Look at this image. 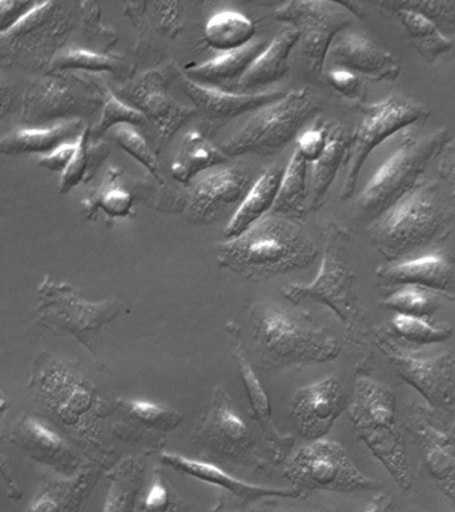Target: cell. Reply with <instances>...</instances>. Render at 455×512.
<instances>
[{
	"instance_id": "1",
	"label": "cell",
	"mask_w": 455,
	"mask_h": 512,
	"mask_svg": "<svg viewBox=\"0 0 455 512\" xmlns=\"http://www.w3.org/2000/svg\"><path fill=\"white\" fill-rule=\"evenodd\" d=\"M29 390L50 420L89 462L114 464L106 442L110 402L77 363L50 351L34 358Z\"/></svg>"
},
{
	"instance_id": "2",
	"label": "cell",
	"mask_w": 455,
	"mask_h": 512,
	"mask_svg": "<svg viewBox=\"0 0 455 512\" xmlns=\"http://www.w3.org/2000/svg\"><path fill=\"white\" fill-rule=\"evenodd\" d=\"M219 267L250 280L290 274L311 266L317 243L298 220L270 214L238 238L215 248Z\"/></svg>"
},
{
	"instance_id": "3",
	"label": "cell",
	"mask_w": 455,
	"mask_h": 512,
	"mask_svg": "<svg viewBox=\"0 0 455 512\" xmlns=\"http://www.w3.org/2000/svg\"><path fill=\"white\" fill-rule=\"evenodd\" d=\"M250 323L255 351L266 370L333 362L341 354V342L333 331L306 312L258 302L251 307Z\"/></svg>"
},
{
	"instance_id": "4",
	"label": "cell",
	"mask_w": 455,
	"mask_h": 512,
	"mask_svg": "<svg viewBox=\"0 0 455 512\" xmlns=\"http://www.w3.org/2000/svg\"><path fill=\"white\" fill-rule=\"evenodd\" d=\"M355 434L393 476L403 492H409L411 471L406 443L395 414V395L386 384L359 376L349 406Z\"/></svg>"
},
{
	"instance_id": "5",
	"label": "cell",
	"mask_w": 455,
	"mask_h": 512,
	"mask_svg": "<svg viewBox=\"0 0 455 512\" xmlns=\"http://www.w3.org/2000/svg\"><path fill=\"white\" fill-rule=\"evenodd\" d=\"M449 226L437 184L425 180L375 220L370 242L390 262L429 246Z\"/></svg>"
},
{
	"instance_id": "6",
	"label": "cell",
	"mask_w": 455,
	"mask_h": 512,
	"mask_svg": "<svg viewBox=\"0 0 455 512\" xmlns=\"http://www.w3.org/2000/svg\"><path fill=\"white\" fill-rule=\"evenodd\" d=\"M450 140L446 127L423 136L406 135L359 194L355 204L358 218L375 222L405 198L417 186L431 160L442 154Z\"/></svg>"
},
{
	"instance_id": "7",
	"label": "cell",
	"mask_w": 455,
	"mask_h": 512,
	"mask_svg": "<svg viewBox=\"0 0 455 512\" xmlns=\"http://www.w3.org/2000/svg\"><path fill=\"white\" fill-rule=\"evenodd\" d=\"M35 323L54 335H70L99 358L103 330L121 315L125 303L117 298L87 300L73 284L57 282L49 275L39 283Z\"/></svg>"
},
{
	"instance_id": "8",
	"label": "cell",
	"mask_w": 455,
	"mask_h": 512,
	"mask_svg": "<svg viewBox=\"0 0 455 512\" xmlns=\"http://www.w3.org/2000/svg\"><path fill=\"white\" fill-rule=\"evenodd\" d=\"M73 6L37 2L9 31L0 34L3 66L27 71H50L75 28Z\"/></svg>"
},
{
	"instance_id": "9",
	"label": "cell",
	"mask_w": 455,
	"mask_h": 512,
	"mask_svg": "<svg viewBox=\"0 0 455 512\" xmlns=\"http://www.w3.org/2000/svg\"><path fill=\"white\" fill-rule=\"evenodd\" d=\"M322 108L310 88L287 92L277 102L259 108L222 143L221 151L227 158L277 154L297 138L301 128Z\"/></svg>"
},
{
	"instance_id": "10",
	"label": "cell",
	"mask_w": 455,
	"mask_h": 512,
	"mask_svg": "<svg viewBox=\"0 0 455 512\" xmlns=\"http://www.w3.org/2000/svg\"><path fill=\"white\" fill-rule=\"evenodd\" d=\"M102 106L98 78L75 71H49L27 86L21 120L27 128H45L85 120L102 111Z\"/></svg>"
},
{
	"instance_id": "11",
	"label": "cell",
	"mask_w": 455,
	"mask_h": 512,
	"mask_svg": "<svg viewBox=\"0 0 455 512\" xmlns=\"http://www.w3.org/2000/svg\"><path fill=\"white\" fill-rule=\"evenodd\" d=\"M349 232L338 223L325 224V252L321 267L313 282L291 283L283 290L290 303L299 306L303 302H317L329 307L350 330H357L361 310L355 275L346 259V243Z\"/></svg>"
},
{
	"instance_id": "12",
	"label": "cell",
	"mask_w": 455,
	"mask_h": 512,
	"mask_svg": "<svg viewBox=\"0 0 455 512\" xmlns=\"http://www.w3.org/2000/svg\"><path fill=\"white\" fill-rule=\"evenodd\" d=\"M194 444L205 456L237 464L254 472L265 471L267 460L259 450L257 438L239 414L225 387L211 391L209 408L193 432Z\"/></svg>"
},
{
	"instance_id": "13",
	"label": "cell",
	"mask_w": 455,
	"mask_h": 512,
	"mask_svg": "<svg viewBox=\"0 0 455 512\" xmlns=\"http://www.w3.org/2000/svg\"><path fill=\"white\" fill-rule=\"evenodd\" d=\"M283 475L303 498L313 491L354 494L382 487L355 466L341 444L329 439L314 440L299 448L286 460Z\"/></svg>"
},
{
	"instance_id": "14",
	"label": "cell",
	"mask_w": 455,
	"mask_h": 512,
	"mask_svg": "<svg viewBox=\"0 0 455 512\" xmlns=\"http://www.w3.org/2000/svg\"><path fill=\"white\" fill-rule=\"evenodd\" d=\"M429 115V108L423 104L398 95L387 96L381 102L363 108L361 123L350 135L342 199H350L354 195L363 164L375 147L419 120H426Z\"/></svg>"
},
{
	"instance_id": "15",
	"label": "cell",
	"mask_w": 455,
	"mask_h": 512,
	"mask_svg": "<svg viewBox=\"0 0 455 512\" xmlns=\"http://www.w3.org/2000/svg\"><path fill=\"white\" fill-rule=\"evenodd\" d=\"M278 22L290 24L299 32V46L307 67L321 74L331 46L339 34L353 24V15L341 2L293 0L274 12Z\"/></svg>"
},
{
	"instance_id": "16",
	"label": "cell",
	"mask_w": 455,
	"mask_h": 512,
	"mask_svg": "<svg viewBox=\"0 0 455 512\" xmlns=\"http://www.w3.org/2000/svg\"><path fill=\"white\" fill-rule=\"evenodd\" d=\"M6 440L31 462L63 478L79 474L90 463L50 420L31 412H23L9 430L2 431V442Z\"/></svg>"
},
{
	"instance_id": "17",
	"label": "cell",
	"mask_w": 455,
	"mask_h": 512,
	"mask_svg": "<svg viewBox=\"0 0 455 512\" xmlns=\"http://www.w3.org/2000/svg\"><path fill=\"white\" fill-rule=\"evenodd\" d=\"M255 180L253 170L241 164L199 175L187 186V222L195 226H209L227 215L233 216Z\"/></svg>"
},
{
	"instance_id": "18",
	"label": "cell",
	"mask_w": 455,
	"mask_h": 512,
	"mask_svg": "<svg viewBox=\"0 0 455 512\" xmlns=\"http://www.w3.org/2000/svg\"><path fill=\"white\" fill-rule=\"evenodd\" d=\"M183 422V414L170 404L135 398L110 402L109 430L121 442L137 444L149 454L162 452L171 432Z\"/></svg>"
},
{
	"instance_id": "19",
	"label": "cell",
	"mask_w": 455,
	"mask_h": 512,
	"mask_svg": "<svg viewBox=\"0 0 455 512\" xmlns=\"http://www.w3.org/2000/svg\"><path fill=\"white\" fill-rule=\"evenodd\" d=\"M387 342V340H386ZM391 364L406 383L425 398L439 414L455 418V355L447 354L423 358L405 354L387 342L383 347Z\"/></svg>"
},
{
	"instance_id": "20",
	"label": "cell",
	"mask_w": 455,
	"mask_h": 512,
	"mask_svg": "<svg viewBox=\"0 0 455 512\" xmlns=\"http://www.w3.org/2000/svg\"><path fill=\"white\" fill-rule=\"evenodd\" d=\"M169 80L167 71H149L119 88L117 94L123 102L142 112L154 124L163 143L170 142L187 120L198 115L194 107L182 106L171 98Z\"/></svg>"
},
{
	"instance_id": "21",
	"label": "cell",
	"mask_w": 455,
	"mask_h": 512,
	"mask_svg": "<svg viewBox=\"0 0 455 512\" xmlns=\"http://www.w3.org/2000/svg\"><path fill=\"white\" fill-rule=\"evenodd\" d=\"M159 462L178 474L190 476L210 486L226 491L227 502H235V510H243L246 504H255L265 499H303L301 492L294 487H269L235 478L217 463L205 459H190L177 452H159Z\"/></svg>"
},
{
	"instance_id": "22",
	"label": "cell",
	"mask_w": 455,
	"mask_h": 512,
	"mask_svg": "<svg viewBox=\"0 0 455 512\" xmlns=\"http://www.w3.org/2000/svg\"><path fill=\"white\" fill-rule=\"evenodd\" d=\"M347 404L345 386L337 376L299 388L290 403V416L303 439H325Z\"/></svg>"
},
{
	"instance_id": "23",
	"label": "cell",
	"mask_w": 455,
	"mask_h": 512,
	"mask_svg": "<svg viewBox=\"0 0 455 512\" xmlns=\"http://www.w3.org/2000/svg\"><path fill=\"white\" fill-rule=\"evenodd\" d=\"M225 330L229 336L231 351H233L235 362L238 364L239 375H241L243 386H245L247 398L250 400L251 414L257 420L263 440L271 452V458H273L274 464L286 462L287 456L293 450L295 439L291 435H282L275 426L269 396H267L261 379L255 374L253 364L247 355L241 327L231 320L226 324Z\"/></svg>"
},
{
	"instance_id": "24",
	"label": "cell",
	"mask_w": 455,
	"mask_h": 512,
	"mask_svg": "<svg viewBox=\"0 0 455 512\" xmlns=\"http://www.w3.org/2000/svg\"><path fill=\"white\" fill-rule=\"evenodd\" d=\"M181 82L183 91L193 102L203 123L210 128L211 135L217 134L225 124L237 116L258 111L259 108L269 106L286 95V92L282 91L238 94V92L203 86L185 75L182 76Z\"/></svg>"
},
{
	"instance_id": "25",
	"label": "cell",
	"mask_w": 455,
	"mask_h": 512,
	"mask_svg": "<svg viewBox=\"0 0 455 512\" xmlns=\"http://www.w3.org/2000/svg\"><path fill=\"white\" fill-rule=\"evenodd\" d=\"M337 68H345L374 82H394L401 66L390 51L359 31H343L334 40L329 52Z\"/></svg>"
},
{
	"instance_id": "26",
	"label": "cell",
	"mask_w": 455,
	"mask_h": 512,
	"mask_svg": "<svg viewBox=\"0 0 455 512\" xmlns=\"http://www.w3.org/2000/svg\"><path fill=\"white\" fill-rule=\"evenodd\" d=\"M110 467L106 463L90 462L71 478L46 472L23 512H81L99 479Z\"/></svg>"
},
{
	"instance_id": "27",
	"label": "cell",
	"mask_w": 455,
	"mask_h": 512,
	"mask_svg": "<svg viewBox=\"0 0 455 512\" xmlns=\"http://www.w3.org/2000/svg\"><path fill=\"white\" fill-rule=\"evenodd\" d=\"M429 412L415 407L409 415L413 431L423 454V462L431 479L451 506L455 508V447L449 435L429 419Z\"/></svg>"
},
{
	"instance_id": "28",
	"label": "cell",
	"mask_w": 455,
	"mask_h": 512,
	"mask_svg": "<svg viewBox=\"0 0 455 512\" xmlns=\"http://www.w3.org/2000/svg\"><path fill=\"white\" fill-rule=\"evenodd\" d=\"M377 279L386 286L419 287L449 295L453 267L442 254H429L378 268Z\"/></svg>"
},
{
	"instance_id": "29",
	"label": "cell",
	"mask_w": 455,
	"mask_h": 512,
	"mask_svg": "<svg viewBox=\"0 0 455 512\" xmlns=\"http://www.w3.org/2000/svg\"><path fill=\"white\" fill-rule=\"evenodd\" d=\"M149 454L130 455L105 472L107 494L102 512H141Z\"/></svg>"
},
{
	"instance_id": "30",
	"label": "cell",
	"mask_w": 455,
	"mask_h": 512,
	"mask_svg": "<svg viewBox=\"0 0 455 512\" xmlns=\"http://www.w3.org/2000/svg\"><path fill=\"white\" fill-rule=\"evenodd\" d=\"M269 43L255 40L249 46L217 56L209 62L187 67L185 76L195 83L230 91H237L239 80L249 70L254 60L266 50Z\"/></svg>"
},
{
	"instance_id": "31",
	"label": "cell",
	"mask_w": 455,
	"mask_h": 512,
	"mask_svg": "<svg viewBox=\"0 0 455 512\" xmlns=\"http://www.w3.org/2000/svg\"><path fill=\"white\" fill-rule=\"evenodd\" d=\"M299 32L287 27L275 36L266 50L254 60L246 74L239 80L238 94H255L258 88L269 86L285 78L290 71L289 58L293 48L299 44Z\"/></svg>"
},
{
	"instance_id": "32",
	"label": "cell",
	"mask_w": 455,
	"mask_h": 512,
	"mask_svg": "<svg viewBox=\"0 0 455 512\" xmlns=\"http://www.w3.org/2000/svg\"><path fill=\"white\" fill-rule=\"evenodd\" d=\"M86 127L85 120H71L45 128H17L3 136L0 152L7 156L47 155L63 144L77 143Z\"/></svg>"
},
{
	"instance_id": "33",
	"label": "cell",
	"mask_w": 455,
	"mask_h": 512,
	"mask_svg": "<svg viewBox=\"0 0 455 512\" xmlns=\"http://www.w3.org/2000/svg\"><path fill=\"white\" fill-rule=\"evenodd\" d=\"M283 168H266L258 176L250 188L249 194L243 199L241 206L231 216L229 224L225 228V240L238 238L245 234L259 220L269 215L277 200L279 187L283 178Z\"/></svg>"
},
{
	"instance_id": "34",
	"label": "cell",
	"mask_w": 455,
	"mask_h": 512,
	"mask_svg": "<svg viewBox=\"0 0 455 512\" xmlns=\"http://www.w3.org/2000/svg\"><path fill=\"white\" fill-rule=\"evenodd\" d=\"M383 12H389L405 30L411 46L427 63H434L435 60L447 54L454 47L453 40L446 38L438 27L431 20L427 19L421 12L403 6L401 2L377 3Z\"/></svg>"
},
{
	"instance_id": "35",
	"label": "cell",
	"mask_w": 455,
	"mask_h": 512,
	"mask_svg": "<svg viewBox=\"0 0 455 512\" xmlns=\"http://www.w3.org/2000/svg\"><path fill=\"white\" fill-rule=\"evenodd\" d=\"M227 159L221 148L215 147L202 132L190 131L183 136L174 162L171 163V176L175 182L187 187L199 175L225 164Z\"/></svg>"
},
{
	"instance_id": "36",
	"label": "cell",
	"mask_w": 455,
	"mask_h": 512,
	"mask_svg": "<svg viewBox=\"0 0 455 512\" xmlns=\"http://www.w3.org/2000/svg\"><path fill=\"white\" fill-rule=\"evenodd\" d=\"M350 135L341 124L329 123V142H327L325 154L311 168V210L318 211L323 206L339 168L346 163Z\"/></svg>"
},
{
	"instance_id": "37",
	"label": "cell",
	"mask_w": 455,
	"mask_h": 512,
	"mask_svg": "<svg viewBox=\"0 0 455 512\" xmlns=\"http://www.w3.org/2000/svg\"><path fill=\"white\" fill-rule=\"evenodd\" d=\"M77 146L73 162L61 176L59 194H69L75 187L91 182L111 152L105 140L94 139L91 136L89 126L79 138Z\"/></svg>"
},
{
	"instance_id": "38",
	"label": "cell",
	"mask_w": 455,
	"mask_h": 512,
	"mask_svg": "<svg viewBox=\"0 0 455 512\" xmlns=\"http://www.w3.org/2000/svg\"><path fill=\"white\" fill-rule=\"evenodd\" d=\"M125 172L111 166L107 170L105 182L97 191H91L82 202L83 212L89 220L98 219L102 210L110 218L123 219L133 214L134 196L123 186Z\"/></svg>"
},
{
	"instance_id": "39",
	"label": "cell",
	"mask_w": 455,
	"mask_h": 512,
	"mask_svg": "<svg viewBox=\"0 0 455 512\" xmlns=\"http://www.w3.org/2000/svg\"><path fill=\"white\" fill-rule=\"evenodd\" d=\"M255 31L253 20L242 12L225 10L211 16L205 28V40L214 50L225 54L249 46Z\"/></svg>"
},
{
	"instance_id": "40",
	"label": "cell",
	"mask_w": 455,
	"mask_h": 512,
	"mask_svg": "<svg viewBox=\"0 0 455 512\" xmlns=\"http://www.w3.org/2000/svg\"><path fill=\"white\" fill-rule=\"evenodd\" d=\"M307 163L297 150L291 155L283 172L281 187L271 214L286 216L294 220L306 218Z\"/></svg>"
},
{
	"instance_id": "41",
	"label": "cell",
	"mask_w": 455,
	"mask_h": 512,
	"mask_svg": "<svg viewBox=\"0 0 455 512\" xmlns=\"http://www.w3.org/2000/svg\"><path fill=\"white\" fill-rule=\"evenodd\" d=\"M125 68V56L89 51L85 48H70L55 58L50 71H85L94 74L109 72L121 75Z\"/></svg>"
},
{
	"instance_id": "42",
	"label": "cell",
	"mask_w": 455,
	"mask_h": 512,
	"mask_svg": "<svg viewBox=\"0 0 455 512\" xmlns=\"http://www.w3.org/2000/svg\"><path fill=\"white\" fill-rule=\"evenodd\" d=\"M99 90L103 98L102 115L98 126L91 130L94 139H102L107 131L118 126L146 127L147 119L142 112L135 110L130 104L123 102L114 91H111L103 80L98 79Z\"/></svg>"
},
{
	"instance_id": "43",
	"label": "cell",
	"mask_w": 455,
	"mask_h": 512,
	"mask_svg": "<svg viewBox=\"0 0 455 512\" xmlns=\"http://www.w3.org/2000/svg\"><path fill=\"white\" fill-rule=\"evenodd\" d=\"M379 304L386 310L395 312V315L426 319L438 310L439 300L434 291L426 288L401 287L391 292Z\"/></svg>"
},
{
	"instance_id": "44",
	"label": "cell",
	"mask_w": 455,
	"mask_h": 512,
	"mask_svg": "<svg viewBox=\"0 0 455 512\" xmlns=\"http://www.w3.org/2000/svg\"><path fill=\"white\" fill-rule=\"evenodd\" d=\"M141 512H187L185 503L162 467L155 466L143 494Z\"/></svg>"
},
{
	"instance_id": "45",
	"label": "cell",
	"mask_w": 455,
	"mask_h": 512,
	"mask_svg": "<svg viewBox=\"0 0 455 512\" xmlns=\"http://www.w3.org/2000/svg\"><path fill=\"white\" fill-rule=\"evenodd\" d=\"M111 136H113L115 142L123 151L133 156L138 163H141L154 176V179L163 188H166L165 179H163L161 172H159L157 156L151 150L145 136L137 128L133 126H118L111 130Z\"/></svg>"
},
{
	"instance_id": "46",
	"label": "cell",
	"mask_w": 455,
	"mask_h": 512,
	"mask_svg": "<svg viewBox=\"0 0 455 512\" xmlns=\"http://www.w3.org/2000/svg\"><path fill=\"white\" fill-rule=\"evenodd\" d=\"M391 328L399 338L422 346L446 342L453 332L450 327L434 326L426 319L405 315H395L391 320Z\"/></svg>"
},
{
	"instance_id": "47",
	"label": "cell",
	"mask_w": 455,
	"mask_h": 512,
	"mask_svg": "<svg viewBox=\"0 0 455 512\" xmlns=\"http://www.w3.org/2000/svg\"><path fill=\"white\" fill-rule=\"evenodd\" d=\"M403 6L421 12L438 27L446 38L455 40V0L439 2V0H402Z\"/></svg>"
},
{
	"instance_id": "48",
	"label": "cell",
	"mask_w": 455,
	"mask_h": 512,
	"mask_svg": "<svg viewBox=\"0 0 455 512\" xmlns=\"http://www.w3.org/2000/svg\"><path fill=\"white\" fill-rule=\"evenodd\" d=\"M329 142V123L318 122L297 140V151L307 163L314 164L325 154Z\"/></svg>"
},
{
	"instance_id": "49",
	"label": "cell",
	"mask_w": 455,
	"mask_h": 512,
	"mask_svg": "<svg viewBox=\"0 0 455 512\" xmlns=\"http://www.w3.org/2000/svg\"><path fill=\"white\" fill-rule=\"evenodd\" d=\"M329 80L334 90L349 102H359L362 99L363 83L361 76L345 68H334L329 71Z\"/></svg>"
},
{
	"instance_id": "50",
	"label": "cell",
	"mask_w": 455,
	"mask_h": 512,
	"mask_svg": "<svg viewBox=\"0 0 455 512\" xmlns=\"http://www.w3.org/2000/svg\"><path fill=\"white\" fill-rule=\"evenodd\" d=\"M438 175L445 184L447 195L455 208V139H451L442 151L438 163Z\"/></svg>"
},
{
	"instance_id": "51",
	"label": "cell",
	"mask_w": 455,
	"mask_h": 512,
	"mask_svg": "<svg viewBox=\"0 0 455 512\" xmlns=\"http://www.w3.org/2000/svg\"><path fill=\"white\" fill-rule=\"evenodd\" d=\"M158 7L159 24L161 30L174 38L182 27L183 6L182 3H154Z\"/></svg>"
},
{
	"instance_id": "52",
	"label": "cell",
	"mask_w": 455,
	"mask_h": 512,
	"mask_svg": "<svg viewBox=\"0 0 455 512\" xmlns=\"http://www.w3.org/2000/svg\"><path fill=\"white\" fill-rule=\"evenodd\" d=\"M78 143V142H77ZM77 143H66L58 147L50 154L42 155L39 158V167L53 172H65L70 163L73 162L75 152H77Z\"/></svg>"
},
{
	"instance_id": "53",
	"label": "cell",
	"mask_w": 455,
	"mask_h": 512,
	"mask_svg": "<svg viewBox=\"0 0 455 512\" xmlns=\"http://www.w3.org/2000/svg\"><path fill=\"white\" fill-rule=\"evenodd\" d=\"M37 2H0V34L9 31L35 7Z\"/></svg>"
},
{
	"instance_id": "54",
	"label": "cell",
	"mask_w": 455,
	"mask_h": 512,
	"mask_svg": "<svg viewBox=\"0 0 455 512\" xmlns=\"http://www.w3.org/2000/svg\"><path fill=\"white\" fill-rule=\"evenodd\" d=\"M279 498L265 499L263 502L251 504L243 508L245 512H330V511H314L306 510V508L291 506V504H285L278 502Z\"/></svg>"
},
{
	"instance_id": "55",
	"label": "cell",
	"mask_w": 455,
	"mask_h": 512,
	"mask_svg": "<svg viewBox=\"0 0 455 512\" xmlns=\"http://www.w3.org/2000/svg\"><path fill=\"white\" fill-rule=\"evenodd\" d=\"M363 512H395L393 498L385 492H379Z\"/></svg>"
},
{
	"instance_id": "56",
	"label": "cell",
	"mask_w": 455,
	"mask_h": 512,
	"mask_svg": "<svg viewBox=\"0 0 455 512\" xmlns=\"http://www.w3.org/2000/svg\"><path fill=\"white\" fill-rule=\"evenodd\" d=\"M2 468H3V479H5V483L7 486V491H9V498L14 500H19L23 498V494L21 490H19L17 480L13 478V475L9 474V468H7L5 454L2 452Z\"/></svg>"
},
{
	"instance_id": "57",
	"label": "cell",
	"mask_w": 455,
	"mask_h": 512,
	"mask_svg": "<svg viewBox=\"0 0 455 512\" xmlns=\"http://www.w3.org/2000/svg\"><path fill=\"white\" fill-rule=\"evenodd\" d=\"M0 94H2V107H0V116L5 118L7 112H9L11 106H13L15 99L13 87L10 86V83L7 82L6 79H2V91H0Z\"/></svg>"
},
{
	"instance_id": "58",
	"label": "cell",
	"mask_w": 455,
	"mask_h": 512,
	"mask_svg": "<svg viewBox=\"0 0 455 512\" xmlns=\"http://www.w3.org/2000/svg\"><path fill=\"white\" fill-rule=\"evenodd\" d=\"M343 6L347 8V10L350 11V14L353 16H358V18H365L366 12L365 8H363L361 3H355V2H341Z\"/></svg>"
},
{
	"instance_id": "59",
	"label": "cell",
	"mask_w": 455,
	"mask_h": 512,
	"mask_svg": "<svg viewBox=\"0 0 455 512\" xmlns=\"http://www.w3.org/2000/svg\"><path fill=\"white\" fill-rule=\"evenodd\" d=\"M231 510H233V507H231L229 502L221 496V498H218L217 503H215L211 512H231Z\"/></svg>"
}]
</instances>
